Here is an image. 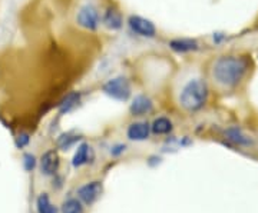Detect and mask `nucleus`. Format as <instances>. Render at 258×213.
<instances>
[{"label":"nucleus","instance_id":"dca6fc26","mask_svg":"<svg viewBox=\"0 0 258 213\" xmlns=\"http://www.w3.org/2000/svg\"><path fill=\"white\" fill-rule=\"evenodd\" d=\"M79 139H81V138H79L78 135H75L72 132H68V133L60 135V136L57 138V140H56V143H57V146L62 149V150H68L69 148H72Z\"/></svg>","mask_w":258,"mask_h":213},{"label":"nucleus","instance_id":"0eeeda50","mask_svg":"<svg viewBox=\"0 0 258 213\" xmlns=\"http://www.w3.org/2000/svg\"><path fill=\"white\" fill-rule=\"evenodd\" d=\"M152 109H154V103L147 94H137L129 104V112L132 116H144L151 113Z\"/></svg>","mask_w":258,"mask_h":213},{"label":"nucleus","instance_id":"9d476101","mask_svg":"<svg viewBox=\"0 0 258 213\" xmlns=\"http://www.w3.org/2000/svg\"><path fill=\"white\" fill-rule=\"evenodd\" d=\"M102 22H103L105 28L109 29V30H120L122 26H123L122 13L115 6H108L106 8L105 13H103V18H102Z\"/></svg>","mask_w":258,"mask_h":213},{"label":"nucleus","instance_id":"ddd939ff","mask_svg":"<svg viewBox=\"0 0 258 213\" xmlns=\"http://www.w3.org/2000/svg\"><path fill=\"white\" fill-rule=\"evenodd\" d=\"M81 97H82V94L79 92H72L66 94L59 103V113L63 115V113H69L74 111L75 108L81 103Z\"/></svg>","mask_w":258,"mask_h":213},{"label":"nucleus","instance_id":"7ed1b4c3","mask_svg":"<svg viewBox=\"0 0 258 213\" xmlns=\"http://www.w3.org/2000/svg\"><path fill=\"white\" fill-rule=\"evenodd\" d=\"M102 90L106 96L118 102H126L132 94V86L126 76H116L105 82L102 86Z\"/></svg>","mask_w":258,"mask_h":213},{"label":"nucleus","instance_id":"1a4fd4ad","mask_svg":"<svg viewBox=\"0 0 258 213\" xmlns=\"http://www.w3.org/2000/svg\"><path fill=\"white\" fill-rule=\"evenodd\" d=\"M59 163H60V159H59L57 152L56 150H47L46 153L40 158V170L43 175L52 176L57 172Z\"/></svg>","mask_w":258,"mask_h":213},{"label":"nucleus","instance_id":"f3484780","mask_svg":"<svg viewBox=\"0 0 258 213\" xmlns=\"http://www.w3.org/2000/svg\"><path fill=\"white\" fill-rule=\"evenodd\" d=\"M37 212L39 213H57L56 212V207L52 204L49 196L46 193H42V195L37 197Z\"/></svg>","mask_w":258,"mask_h":213},{"label":"nucleus","instance_id":"9b49d317","mask_svg":"<svg viewBox=\"0 0 258 213\" xmlns=\"http://www.w3.org/2000/svg\"><path fill=\"white\" fill-rule=\"evenodd\" d=\"M126 135L131 140H135V142H142V140H147L151 135V126L148 125L147 122H135V123H131L129 125L128 130H126Z\"/></svg>","mask_w":258,"mask_h":213},{"label":"nucleus","instance_id":"f257e3e1","mask_svg":"<svg viewBox=\"0 0 258 213\" xmlns=\"http://www.w3.org/2000/svg\"><path fill=\"white\" fill-rule=\"evenodd\" d=\"M251 70V60L247 56L225 55L212 62L210 73L214 83L221 87H237L245 80Z\"/></svg>","mask_w":258,"mask_h":213},{"label":"nucleus","instance_id":"6ab92c4d","mask_svg":"<svg viewBox=\"0 0 258 213\" xmlns=\"http://www.w3.org/2000/svg\"><path fill=\"white\" fill-rule=\"evenodd\" d=\"M35 166H36V158H35V155L26 153V155L23 156V167H25V170L32 172V170L35 169Z\"/></svg>","mask_w":258,"mask_h":213},{"label":"nucleus","instance_id":"6e6552de","mask_svg":"<svg viewBox=\"0 0 258 213\" xmlns=\"http://www.w3.org/2000/svg\"><path fill=\"white\" fill-rule=\"evenodd\" d=\"M169 49L172 52H175L178 55H184V53H191L200 49V43L195 39H186V37H178L172 39L168 43Z\"/></svg>","mask_w":258,"mask_h":213},{"label":"nucleus","instance_id":"20e7f679","mask_svg":"<svg viewBox=\"0 0 258 213\" xmlns=\"http://www.w3.org/2000/svg\"><path fill=\"white\" fill-rule=\"evenodd\" d=\"M76 23L85 30L95 32L98 30L101 25V15L96 6H93L92 3H86L83 5L81 9L78 10L76 15Z\"/></svg>","mask_w":258,"mask_h":213},{"label":"nucleus","instance_id":"f03ea898","mask_svg":"<svg viewBox=\"0 0 258 213\" xmlns=\"http://www.w3.org/2000/svg\"><path fill=\"white\" fill-rule=\"evenodd\" d=\"M208 84L201 77H194L184 84L179 93V106L189 113L203 109L208 100Z\"/></svg>","mask_w":258,"mask_h":213},{"label":"nucleus","instance_id":"a211bd4d","mask_svg":"<svg viewBox=\"0 0 258 213\" xmlns=\"http://www.w3.org/2000/svg\"><path fill=\"white\" fill-rule=\"evenodd\" d=\"M62 213H83V206L78 199H69L62 206Z\"/></svg>","mask_w":258,"mask_h":213},{"label":"nucleus","instance_id":"412c9836","mask_svg":"<svg viewBox=\"0 0 258 213\" xmlns=\"http://www.w3.org/2000/svg\"><path fill=\"white\" fill-rule=\"evenodd\" d=\"M125 150H126V146H125V145H122V143H119V145H115V146H112L111 155L112 156H119V155H122Z\"/></svg>","mask_w":258,"mask_h":213},{"label":"nucleus","instance_id":"f8f14e48","mask_svg":"<svg viewBox=\"0 0 258 213\" xmlns=\"http://www.w3.org/2000/svg\"><path fill=\"white\" fill-rule=\"evenodd\" d=\"M225 138L230 142H232V143L238 145V146H249V145H252V140H251L248 135H245L244 130H241L237 126L225 130Z\"/></svg>","mask_w":258,"mask_h":213},{"label":"nucleus","instance_id":"2eb2a0df","mask_svg":"<svg viewBox=\"0 0 258 213\" xmlns=\"http://www.w3.org/2000/svg\"><path fill=\"white\" fill-rule=\"evenodd\" d=\"M89 145L88 143H81L76 152H75L74 159H72V165L75 167H81L83 166L85 163H88L89 160Z\"/></svg>","mask_w":258,"mask_h":213},{"label":"nucleus","instance_id":"423d86ee","mask_svg":"<svg viewBox=\"0 0 258 213\" xmlns=\"http://www.w3.org/2000/svg\"><path fill=\"white\" fill-rule=\"evenodd\" d=\"M102 195V185L101 182H91V183H86L82 187H79L78 190V197L79 200L83 202L85 204H92L95 203L99 196Z\"/></svg>","mask_w":258,"mask_h":213},{"label":"nucleus","instance_id":"aec40b11","mask_svg":"<svg viewBox=\"0 0 258 213\" xmlns=\"http://www.w3.org/2000/svg\"><path fill=\"white\" fill-rule=\"evenodd\" d=\"M29 142H30V136H29L28 133H20L16 138V146L19 149L25 148V146H28Z\"/></svg>","mask_w":258,"mask_h":213},{"label":"nucleus","instance_id":"4468645a","mask_svg":"<svg viewBox=\"0 0 258 213\" xmlns=\"http://www.w3.org/2000/svg\"><path fill=\"white\" fill-rule=\"evenodd\" d=\"M172 129H174L172 122L169 121L168 118H164V116L157 118L151 125V132L155 133V135H169L172 132Z\"/></svg>","mask_w":258,"mask_h":213},{"label":"nucleus","instance_id":"39448f33","mask_svg":"<svg viewBox=\"0 0 258 213\" xmlns=\"http://www.w3.org/2000/svg\"><path fill=\"white\" fill-rule=\"evenodd\" d=\"M128 26L132 33L138 35L141 37H152L157 36V28L155 25L149 20V19L142 18L138 15H131L128 18Z\"/></svg>","mask_w":258,"mask_h":213}]
</instances>
